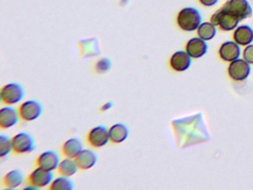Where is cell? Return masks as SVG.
<instances>
[{
    "label": "cell",
    "mask_w": 253,
    "mask_h": 190,
    "mask_svg": "<svg viewBox=\"0 0 253 190\" xmlns=\"http://www.w3.org/2000/svg\"><path fill=\"white\" fill-rule=\"evenodd\" d=\"M192 63V57L189 53L183 50H178L173 53L170 58V65L175 71L182 72L186 71Z\"/></svg>",
    "instance_id": "cell-13"
},
{
    "label": "cell",
    "mask_w": 253,
    "mask_h": 190,
    "mask_svg": "<svg viewBox=\"0 0 253 190\" xmlns=\"http://www.w3.org/2000/svg\"><path fill=\"white\" fill-rule=\"evenodd\" d=\"M109 129V138L113 143H121L128 138L129 130L124 123H115Z\"/></svg>",
    "instance_id": "cell-18"
},
{
    "label": "cell",
    "mask_w": 253,
    "mask_h": 190,
    "mask_svg": "<svg viewBox=\"0 0 253 190\" xmlns=\"http://www.w3.org/2000/svg\"><path fill=\"white\" fill-rule=\"evenodd\" d=\"M241 48L235 41H226L220 46L219 55L223 60L232 62L239 58L241 55Z\"/></svg>",
    "instance_id": "cell-12"
},
{
    "label": "cell",
    "mask_w": 253,
    "mask_h": 190,
    "mask_svg": "<svg viewBox=\"0 0 253 190\" xmlns=\"http://www.w3.org/2000/svg\"><path fill=\"white\" fill-rule=\"evenodd\" d=\"M20 119L30 122L37 120L42 113V105L39 101L31 99L23 102L18 108Z\"/></svg>",
    "instance_id": "cell-6"
},
{
    "label": "cell",
    "mask_w": 253,
    "mask_h": 190,
    "mask_svg": "<svg viewBox=\"0 0 253 190\" xmlns=\"http://www.w3.org/2000/svg\"><path fill=\"white\" fill-rule=\"evenodd\" d=\"M197 31L198 37L205 41L212 40L217 34L216 26L211 22H202Z\"/></svg>",
    "instance_id": "cell-21"
},
{
    "label": "cell",
    "mask_w": 253,
    "mask_h": 190,
    "mask_svg": "<svg viewBox=\"0 0 253 190\" xmlns=\"http://www.w3.org/2000/svg\"><path fill=\"white\" fill-rule=\"evenodd\" d=\"M251 67L245 59H237L231 62L228 68L229 77L235 81L245 80L250 75Z\"/></svg>",
    "instance_id": "cell-8"
},
{
    "label": "cell",
    "mask_w": 253,
    "mask_h": 190,
    "mask_svg": "<svg viewBox=\"0 0 253 190\" xmlns=\"http://www.w3.org/2000/svg\"><path fill=\"white\" fill-rule=\"evenodd\" d=\"M84 150V145L81 140L72 138L67 140L62 145V153L69 158L75 159Z\"/></svg>",
    "instance_id": "cell-17"
},
{
    "label": "cell",
    "mask_w": 253,
    "mask_h": 190,
    "mask_svg": "<svg viewBox=\"0 0 253 190\" xmlns=\"http://www.w3.org/2000/svg\"><path fill=\"white\" fill-rule=\"evenodd\" d=\"M13 151L16 154H22L32 152L36 148L35 140L30 134L20 132L12 138Z\"/></svg>",
    "instance_id": "cell-4"
},
{
    "label": "cell",
    "mask_w": 253,
    "mask_h": 190,
    "mask_svg": "<svg viewBox=\"0 0 253 190\" xmlns=\"http://www.w3.org/2000/svg\"><path fill=\"white\" fill-rule=\"evenodd\" d=\"M0 96L3 103L6 105H14L20 102L24 97V88L20 83H8L1 89Z\"/></svg>",
    "instance_id": "cell-3"
},
{
    "label": "cell",
    "mask_w": 253,
    "mask_h": 190,
    "mask_svg": "<svg viewBox=\"0 0 253 190\" xmlns=\"http://www.w3.org/2000/svg\"><path fill=\"white\" fill-rule=\"evenodd\" d=\"M215 26H218L224 31H231L235 30L238 26L241 21L228 11L226 8L222 7L213 13L211 16V21Z\"/></svg>",
    "instance_id": "cell-2"
},
{
    "label": "cell",
    "mask_w": 253,
    "mask_h": 190,
    "mask_svg": "<svg viewBox=\"0 0 253 190\" xmlns=\"http://www.w3.org/2000/svg\"><path fill=\"white\" fill-rule=\"evenodd\" d=\"M208 46L205 40L198 37H194L187 42L186 46V51L192 58L202 57L207 53Z\"/></svg>",
    "instance_id": "cell-14"
},
{
    "label": "cell",
    "mask_w": 253,
    "mask_h": 190,
    "mask_svg": "<svg viewBox=\"0 0 253 190\" xmlns=\"http://www.w3.org/2000/svg\"><path fill=\"white\" fill-rule=\"evenodd\" d=\"M198 1L205 7H212L218 2L219 0H198Z\"/></svg>",
    "instance_id": "cell-26"
},
{
    "label": "cell",
    "mask_w": 253,
    "mask_h": 190,
    "mask_svg": "<svg viewBox=\"0 0 253 190\" xmlns=\"http://www.w3.org/2000/svg\"><path fill=\"white\" fill-rule=\"evenodd\" d=\"M13 151L12 141L8 135L0 136V157H6Z\"/></svg>",
    "instance_id": "cell-23"
},
{
    "label": "cell",
    "mask_w": 253,
    "mask_h": 190,
    "mask_svg": "<svg viewBox=\"0 0 253 190\" xmlns=\"http://www.w3.org/2000/svg\"><path fill=\"white\" fill-rule=\"evenodd\" d=\"M24 176L21 171L18 169H13L5 174L2 178V184L4 187L8 189H15L23 184Z\"/></svg>",
    "instance_id": "cell-19"
},
{
    "label": "cell",
    "mask_w": 253,
    "mask_h": 190,
    "mask_svg": "<svg viewBox=\"0 0 253 190\" xmlns=\"http://www.w3.org/2000/svg\"><path fill=\"white\" fill-rule=\"evenodd\" d=\"M223 7L240 21L250 18L253 15V8L248 0H228Z\"/></svg>",
    "instance_id": "cell-5"
},
{
    "label": "cell",
    "mask_w": 253,
    "mask_h": 190,
    "mask_svg": "<svg viewBox=\"0 0 253 190\" xmlns=\"http://www.w3.org/2000/svg\"><path fill=\"white\" fill-rule=\"evenodd\" d=\"M78 168L75 159L66 157L64 160L60 161L58 167H57V172L61 176L72 177L77 173Z\"/></svg>",
    "instance_id": "cell-20"
},
{
    "label": "cell",
    "mask_w": 253,
    "mask_h": 190,
    "mask_svg": "<svg viewBox=\"0 0 253 190\" xmlns=\"http://www.w3.org/2000/svg\"><path fill=\"white\" fill-rule=\"evenodd\" d=\"M20 117L19 111L13 107H4L0 110V127L7 129L17 124Z\"/></svg>",
    "instance_id": "cell-11"
},
{
    "label": "cell",
    "mask_w": 253,
    "mask_h": 190,
    "mask_svg": "<svg viewBox=\"0 0 253 190\" xmlns=\"http://www.w3.org/2000/svg\"><path fill=\"white\" fill-rule=\"evenodd\" d=\"M112 66V62L107 58H102L96 63V70L98 73H106Z\"/></svg>",
    "instance_id": "cell-24"
},
{
    "label": "cell",
    "mask_w": 253,
    "mask_h": 190,
    "mask_svg": "<svg viewBox=\"0 0 253 190\" xmlns=\"http://www.w3.org/2000/svg\"><path fill=\"white\" fill-rule=\"evenodd\" d=\"M234 41L239 46H247L253 41V29L247 25H240L234 31Z\"/></svg>",
    "instance_id": "cell-16"
},
{
    "label": "cell",
    "mask_w": 253,
    "mask_h": 190,
    "mask_svg": "<svg viewBox=\"0 0 253 190\" xmlns=\"http://www.w3.org/2000/svg\"><path fill=\"white\" fill-rule=\"evenodd\" d=\"M74 183L69 177L61 176L53 180L48 190H72Z\"/></svg>",
    "instance_id": "cell-22"
},
{
    "label": "cell",
    "mask_w": 253,
    "mask_h": 190,
    "mask_svg": "<svg viewBox=\"0 0 253 190\" xmlns=\"http://www.w3.org/2000/svg\"><path fill=\"white\" fill-rule=\"evenodd\" d=\"M60 157L56 151H46L38 156L36 164L38 167L45 170L54 171L57 169L60 163Z\"/></svg>",
    "instance_id": "cell-10"
},
{
    "label": "cell",
    "mask_w": 253,
    "mask_h": 190,
    "mask_svg": "<svg viewBox=\"0 0 253 190\" xmlns=\"http://www.w3.org/2000/svg\"><path fill=\"white\" fill-rule=\"evenodd\" d=\"M79 169L88 170L95 166L97 161V156L92 150L84 149L75 158Z\"/></svg>",
    "instance_id": "cell-15"
},
{
    "label": "cell",
    "mask_w": 253,
    "mask_h": 190,
    "mask_svg": "<svg viewBox=\"0 0 253 190\" xmlns=\"http://www.w3.org/2000/svg\"><path fill=\"white\" fill-rule=\"evenodd\" d=\"M202 16L198 9L193 7H183L177 13V23L184 31H195L202 23Z\"/></svg>",
    "instance_id": "cell-1"
},
{
    "label": "cell",
    "mask_w": 253,
    "mask_h": 190,
    "mask_svg": "<svg viewBox=\"0 0 253 190\" xmlns=\"http://www.w3.org/2000/svg\"><path fill=\"white\" fill-rule=\"evenodd\" d=\"M109 129L105 126H98L93 128L87 135V141L94 148H101L110 141Z\"/></svg>",
    "instance_id": "cell-7"
},
{
    "label": "cell",
    "mask_w": 253,
    "mask_h": 190,
    "mask_svg": "<svg viewBox=\"0 0 253 190\" xmlns=\"http://www.w3.org/2000/svg\"><path fill=\"white\" fill-rule=\"evenodd\" d=\"M244 59L250 64H253V44L247 46L243 53Z\"/></svg>",
    "instance_id": "cell-25"
},
{
    "label": "cell",
    "mask_w": 253,
    "mask_h": 190,
    "mask_svg": "<svg viewBox=\"0 0 253 190\" xmlns=\"http://www.w3.org/2000/svg\"><path fill=\"white\" fill-rule=\"evenodd\" d=\"M53 178H54V174L52 171L45 170L42 168L38 167L32 173L29 174L27 181L29 185L39 189L51 184L53 181Z\"/></svg>",
    "instance_id": "cell-9"
}]
</instances>
